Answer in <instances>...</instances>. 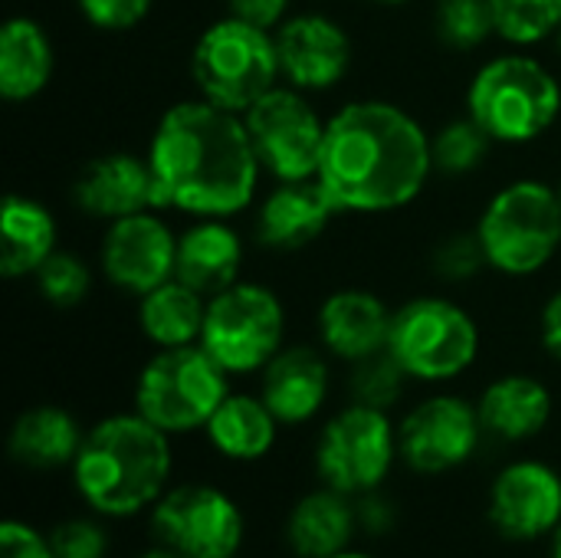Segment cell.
I'll list each match as a JSON object with an SVG mask.
<instances>
[{
    "label": "cell",
    "instance_id": "f1b7e54d",
    "mask_svg": "<svg viewBox=\"0 0 561 558\" xmlns=\"http://www.w3.org/2000/svg\"><path fill=\"white\" fill-rule=\"evenodd\" d=\"M43 526L56 558H118V526L92 510L72 503Z\"/></svg>",
    "mask_w": 561,
    "mask_h": 558
},
{
    "label": "cell",
    "instance_id": "e0dca14e",
    "mask_svg": "<svg viewBox=\"0 0 561 558\" xmlns=\"http://www.w3.org/2000/svg\"><path fill=\"white\" fill-rule=\"evenodd\" d=\"M276 53L289 86L322 92L342 82L352 62L348 33L325 13H296L276 26Z\"/></svg>",
    "mask_w": 561,
    "mask_h": 558
},
{
    "label": "cell",
    "instance_id": "7dc6e473",
    "mask_svg": "<svg viewBox=\"0 0 561 558\" xmlns=\"http://www.w3.org/2000/svg\"><path fill=\"white\" fill-rule=\"evenodd\" d=\"M240 558H247V556H240Z\"/></svg>",
    "mask_w": 561,
    "mask_h": 558
},
{
    "label": "cell",
    "instance_id": "8d00e7d4",
    "mask_svg": "<svg viewBox=\"0 0 561 558\" xmlns=\"http://www.w3.org/2000/svg\"><path fill=\"white\" fill-rule=\"evenodd\" d=\"M0 558H56V553L43 523L10 513L0 523Z\"/></svg>",
    "mask_w": 561,
    "mask_h": 558
},
{
    "label": "cell",
    "instance_id": "d6a6232c",
    "mask_svg": "<svg viewBox=\"0 0 561 558\" xmlns=\"http://www.w3.org/2000/svg\"><path fill=\"white\" fill-rule=\"evenodd\" d=\"M434 20L440 39L454 49H473L490 33H496L490 0H440Z\"/></svg>",
    "mask_w": 561,
    "mask_h": 558
},
{
    "label": "cell",
    "instance_id": "1f68e13d",
    "mask_svg": "<svg viewBox=\"0 0 561 558\" xmlns=\"http://www.w3.org/2000/svg\"><path fill=\"white\" fill-rule=\"evenodd\" d=\"M490 145H493V138L473 118L450 122L431 138L434 171H440V174H470V171H477L483 164V158L490 155Z\"/></svg>",
    "mask_w": 561,
    "mask_h": 558
},
{
    "label": "cell",
    "instance_id": "ee69618b",
    "mask_svg": "<svg viewBox=\"0 0 561 558\" xmlns=\"http://www.w3.org/2000/svg\"><path fill=\"white\" fill-rule=\"evenodd\" d=\"M378 3H408V0H378Z\"/></svg>",
    "mask_w": 561,
    "mask_h": 558
},
{
    "label": "cell",
    "instance_id": "44dd1931",
    "mask_svg": "<svg viewBox=\"0 0 561 558\" xmlns=\"http://www.w3.org/2000/svg\"><path fill=\"white\" fill-rule=\"evenodd\" d=\"M286 428L266 408L260 391H230L201 431L214 460L227 467H260L266 464Z\"/></svg>",
    "mask_w": 561,
    "mask_h": 558
},
{
    "label": "cell",
    "instance_id": "7a4b0ae2",
    "mask_svg": "<svg viewBox=\"0 0 561 558\" xmlns=\"http://www.w3.org/2000/svg\"><path fill=\"white\" fill-rule=\"evenodd\" d=\"M434 171L431 138L394 102L362 99L325 122L319 184L339 210L381 214L408 207Z\"/></svg>",
    "mask_w": 561,
    "mask_h": 558
},
{
    "label": "cell",
    "instance_id": "d6986e66",
    "mask_svg": "<svg viewBox=\"0 0 561 558\" xmlns=\"http://www.w3.org/2000/svg\"><path fill=\"white\" fill-rule=\"evenodd\" d=\"M477 414L486 444L523 447L549 431L556 418V395L542 378L526 372H510L493 378L477 395Z\"/></svg>",
    "mask_w": 561,
    "mask_h": 558
},
{
    "label": "cell",
    "instance_id": "b9f144b4",
    "mask_svg": "<svg viewBox=\"0 0 561 558\" xmlns=\"http://www.w3.org/2000/svg\"><path fill=\"white\" fill-rule=\"evenodd\" d=\"M332 558H388L385 556V549H375V546H352V549H345V553H339V556Z\"/></svg>",
    "mask_w": 561,
    "mask_h": 558
},
{
    "label": "cell",
    "instance_id": "7402d4cb",
    "mask_svg": "<svg viewBox=\"0 0 561 558\" xmlns=\"http://www.w3.org/2000/svg\"><path fill=\"white\" fill-rule=\"evenodd\" d=\"M394 312L368 289H339L332 293L316 316L322 349L339 362H362L388 349Z\"/></svg>",
    "mask_w": 561,
    "mask_h": 558
},
{
    "label": "cell",
    "instance_id": "ba28073f",
    "mask_svg": "<svg viewBox=\"0 0 561 558\" xmlns=\"http://www.w3.org/2000/svg\"><path fill=\"white\" fill-rule=\"evenodd\" d=\"M191 76L201 99L243 115L283 76L276 36L240 16H224L194 43Z\"/></svg>",
    "mask_w": 561,
    "mask_h": 558
},
{
    "label": "cell",
    "instance_id": "30bf717a",
    "mask_svg": "<svg viewBox=\"0 0 561 558\" xmlns=\"http://www.w3.org/2000/svg\"><path fill=\"white\" fill-rule=\"evenodd\" d=\"M388 352L421 385H447L463 378L480 358V326L477 319L437 296L411 299L394 309Z\"/></svg>",
    "mask_w": 561,
    "mask_h": 558
},
{
    "label": "cell",
    "instance_id": "9a60e30c",
    "mask_svg": "<svg viewBox=\"0 0 561 558\" xmlns=\"http://www.w3.org/2000/svg\"><path fill=\"white\" fill-rule=\"evenodd\" d=\"M352 546H362L352 497L312 480L283 506L279 549L286 558H332Z\"/></svg>",
    "mask_w": 561,
    "mask_h": 558
},
{
    "label": "cell",
    "instance_id": "f546056e",
    "mask_svg": "<svg viewBox=\"0 0 561 558\" xmlns=\"http://www.w3.org/2000/svg\"><path fill=\"white\" fill-rule=\"evenodd\" d=\"M408 372L398 365V358L381 349L362 362L352 365V375H348V401H358V405H368V408H378V411H394L404 395H408Z\"/></svg>",
    "mask_w": 561,
    "mask_h": 558
},
{
    "label": "cell",
    "instance_id": "bcb514c9",
    "mask_svg": "<svg viewBox=\"0 0 561 558\" xmlns=\"http://www.w3.org/2000/svg\"><path fill=\"white\" fill-rule=\"evenodd\" d=\"M559 204H561V187H559Z\"/></svg>",
    "mask_w": 561,
    "mask_h": 558
},
{
    "label": "cell",
    "instance_id": "6da1fadb",
    "mask_svg": "<svg viewBox=\"0 0 561 558\" xmlns=\"http://www.w3.org/2000/svg\"><path fill=\"white\" fill-rule=\"evenodd\" d=\"M158 207L194 217H233L260 187V158L240 112L191 99L171 105L148 145Z\"/></svg>",
    "mask_w": 561,
    "mask_h": 558
},
{
    "label": "cell",
    "instance_id": "7c38bea8",
    "mask_svg": "<svg viewBox=\"0 0 561 558\" xmlns=\"http://www.w3.org/2000/svg\"><path fill=\"white\" fill-rule=\"evenodd\" d=\"M486 434L477 414V401L437 391L411 405L398 418V457L401 470L417 480H444L463 474L483 451Z\"/></svg>",
    "mask_w": 561,
    "mask_h": 558
},
{
    "label": "cell",
    "instance_id": "836d02e7",
    "mask_svg": "<svg viewBox=\"0 0 561 558\" xmlns=\"http://www.w3.org/2000/svg\"><path fill=\"white\" fill-rule=\"evenodd\" d=\"M36 289L43 293L46 303L53 306H76L85 299L89 293V266L82 260H76L72 253H53L36 273Z\"/></svg>",
    "mask_w": 561,
    "mask_h": 558
},
{
    "label": "cell",
    "instance_id": "2e32d148",
    "mask_svg": "<svg viewBox=\"0 0 561 558\" xmlns=\"http://www.w3.org/2000/svg\"><path fill=\"white\" fill-rule=\"evenodd\" d=\"M178 237L151 210L112 220L102 237V270L105 276L135 296L174 280Z\"/></svg>",
    "mask_w": 561,
    "mask_h": 558
},
{
    "label": "cell",
    "instance_id": "5b68a950",
    "mask_svg": "<svg viewBox=\"0 0 561 558\" xmlns=\"http://www.w3.org/2000/svg\"><path fill=\"white\" fill-rule=\"evenodd\" d=\"M309 467L316 483H325L352 500L391 487L401 470L398 421L388 411L345 401L319 424Z\"/></svg>",
    "mask_w": 561,
    "mask_h": 558
},
{
    "label": "cell",
    "instance_id": "ffe728a7",
    "mask_svg": "<svg viewBox=\"0 0 561 558\" xmlns=\"http://www.w3.org/2000/svg\"><path fill=\"white\" fill-rule=\"evenodd\" d=\"M85 424L62 405H33L7 431V457L26 477H66L79 457Z\"/></svg>",
    "mask_w": 561,
    "mask_h": 558
},
{
    "label": "cell",
    "instance_id": "cb8c5ba5",
    "mask_svg": "<svg viewBox=\"0 0 561 558\" xmlns=\"http://www.w3.org/2000/svg\"><path fill=\"white\" fill-rule=\"evenodd\" d=\"M339 214L319 178L279 181L260 204L256 234L273 250H302L319 240L329 220Z\"/></svg>",
    "mask_w": 561,
    "mask_h": 558
},
{
    "label": "cell",
    "instance_id": "8992f818",
    "mask_svg": "<svg viewBox=\"0 0 561 558\" xmlns=\"http://www.w3.org/2000/svg\"><path fill=\"white\" fill-rule=\"evenodd\" d=\"M230 391V375L197 342L181 349H158L131 385V408L181 441L201 434Z\"/></svg>",
    "mask_w": 561,
    "mask_h": 558
},
{
    "label": "cell",
    "instance_id": "484cf974",
    "mask_svg": "<svg viewBox=\"0 0 561 558\" xmlns=\"http://www.w3.org/2000/svg\"><path fill=\"white\" fill-rule=\"evenodd\" d=\"M53 76V43L30 16H13L0 30V95L30 102Z\"/></svg>",
    "mask_w": 561,
    "mask_h": 558
},
{
    "label": "cell",
    "instance_id": "d590c367",
    "mask_svg": "<svg viewBox=\"0 0 561 558\" xmlns=\"http://www.w3.org/2000/svg\"><path fill=\"white\" fill-rule=\"evenodd\" d=\"M486 263V253H483V243L477 234H454L447 240H440V247L434 250V270L437 276L444 280H470L477 276Z\"/></svg>",
    "mask_w": 561,
    "mask_h": 558
},
{
    "label": "cell",
    "instance_id": "83f0119b",
    "mask_svg": "<svg viewBox=\"0 0 561 558\" xmlns=\"http://www.w3.org/2000/svg\"><path fill=\"white\" fill-rule=\"evenodd\" d=\"M204 316H207V296L191 289L178 276L145 293L138 306V326L145 339L158 349L197 345L204 332Z\"/></svg>",
    "mask_w": 561,
    "mask_h": 558
},
{
    "label": "cell",
    "instance_id": "277c9868",
    "mask_svg": "<svg viewBox=\"0 0 561 558\" xmlns=\"http://www.w3.org/2000/svg\"><path fill=\"white\" fill-rule=\"evenodd\" d=\"M141 529L184 558H240L250 546L253 516L233 487L214 477H178Z\"/></svg>",
    "mask_w": 561,
    "mask_h": 558
},
{
    "label": "cell",
    "instance_id": "5bb4252c",
    "mask_svg": "<svg viewBox=\"0 0 561 558\" xmlns=\"http://www.w3.org/2000/svg\"><path fill=\"white\" fill-rule=\"evenodd\" d=\"M260 164L276 181H306L319 174L325 122L302 89L276 86L243 112Z\"/></svg>",
    "mask_w": 561,
    "mask_h": 558
},
{
    "label": "cell",
    "instance_id": "3957f363",
    "mask_svg": "<svg viewBox=\"0 0 561 558\" xmlns=\"http://www.w3.org/2000/svg\"><path fill=\"white\" fill-rule=\"evenodd\" d=\"M178 477L174 437L128 408L85 428L66 483L76 506L115 526H141Z\"/></svg>",
    "mask_w": 561,
    "mask_h": 558
},
{
    "label": "cell",
    "instance_id": "ab89813d",
    "mask_svg": "<svg viewBox=\"0 0 561 558\" xmlns=\"http://www.w3.org/2000/svg\"><path fill=\"white\" fill-rule=\"evenodd\" d=\"M539 335H542V345L552 358L561 362V289L546 303L542 309V322H539Z\"/></svg>",
    "mask_w": 561,
    "mask_h": 558
},
{
    "label": "cell",
    "instance_id": "60d3db41",
    "mask_svg": "<svg viewBox=\"0 0 561 558\" xmlns=\"http://www.w3.org/2000/svg\"><path fill=\"white\" fill-rule=\"evenodd\" d=\"M125 558H184V556H178V553H174V549H168L164 543H158V539L145 536L138 546H131V549L125 553Z\"/></svg>",
    "mask_w": 561,
    "mask_h": 558
},
{
    "label": "cell",
    "instance_id": "4dcf8cb0",
    "mask_svg": "<svg viewBox=\"0 0 561 558\" xmlns=\"http://www.w3.org/2000/svg\"><path fill=\"white\" fill-rule=\"evenodd\" d=\"M496 33L516 46H533L561 26V0H490Z\"/></svg>",
    "mask_w": 561,
    "mask_h": 558
},
{
    "label": "cell",
    "instance_id": "7bdbcfd3",
    "mask_svg": "<svg viewBox=\"0 0 561 558\" xmlns=\"http://www.w3.org/2000/svg\"><path fill=\"white\" fill-rule=\"evenodd\" d=\"M542 549H546V558H561V526L552 533V539Z\"/></svg>",
    "mask_w": 561,
    "mask_h": 558
},
{
    "label": "cell",
    "instance_id": "4316f807",
    "mask_svg": "<svg viewBox=\"0 0 561 558\" xmlns=\"http://www.w3.org/2000/svg\"><path fill=\"white\" fill-rule=\"evenodd\" d=\"M56 253V220L53 214L33 201L10 194L0 214V270L16 280L36 273Z\"/></svg>",
    "mask_w": 561,
    "mask_h": 558
},
{
    "label": "cell",
    "instance_id": "52a82bcc",
    "mask_svg": "<svg viewBox=\"0 0 561 558\" xmlns=\"http://www.w3.org/2000/svg\"><path fill=\"white\" fill-rule=\"evenodd\" d=\"M467 109L493 141L526 145L556 125L561 86L539 59L506 53L480 66L467 92Z\"/></svg>",
    "mask_w": 561,
    "mask_h": 558
},
{
    "label": "cell",
    "instance_id": "603a6c76",
    "mask_svg": "<svg viewBox=\"0 0 561 558\" xmlns=\"http://www.w3.org/2000/svg\"><path fill=\"white\" fill-rule=\"evenodd\" d=\"M76 201L85 214L99 220H122L158 207V187L148 158L105 155L82 168L76 181Z\"/></svg>",
    "mask_w": 561,
    "mask_h": 558
},
{
    "label": "cell",
    "instance_id": "8fae6325",
    "mask_svg": "<svg viewBox=\"0 0 561 558\" xmlns=\"http://www.w3.org/2000/svg\"><path fill=\"white\" fill-rule=\"evenodd\" d=\"M201 345L230 375H260L286 345V309L260 283H233L207 299Z\"/></svg>",
    "mask_w": 561,
    "mask_h": 558
},
{
    "label": "cell",
    "instance_id": "74e56055",
    "mask_svg": "<svg viewBox=\"0 0 561 558\" xmlns=\"http://www.w3.org/2000/svg\"><path fill=\"white\" fill-rule=\"evenodd\" d=\"M82 16L99 30H131L151 10V0H79Z\"/></svg>",
    "mask_w": 561,
    "mask_h": 558
},
{
    "label": "cell",
    "instance_id": "f35d334b",
    "mask_svg": "<svg viewBox=\"0 0 561 558\" xmlns=\"http://www.w3.org/2000/svg\"><path fill=\"white\" fill-rule=\"evenodd\" d=\"M230 7V16H240L253 26H279L286 20V10H289V0H227Z\"/></svg>",
    "mask_w": 561,
    "mask_h": 558
},
{
    "label": "cell",
    "instance_id": "4fadbf2b",
    "mask_svg": "<svg viewBox=\"0 0 561 558\" xmlns=\"http://www.w3.org/2000/svg\"><path fill=\"white\" fill-rule=\"evenodd\" d=\"M483 523L506 546H546L561 526V467L519 454L493 470L483 490Z\"/></svg>",
    "mask_w": 561,
    "mask_h": 558
},
{
    "label": "cell",
    "instance_id": "f6af8a7d",
    "mask_svg": "<svg viewBox=\"0 0 561 558\" xmlns=\"http://www.w3.org/2000/svg\"><path fill=\"white\" fill-rule=\"evenodd\" d=\"M556 36H559V49H561V26H559V33H556Z\"/></svg>",
    "mask_w": 561,
    "mask_h": 558
},
{
    "label": "cell",
    "instance_id": "e575fe53",
    "mask_svg": "<svg viewBox=\"0 0 561 558\" xmlns=\"http://www.w3.org/2000/svg\"><path fill=\"white\" fill-rule=\"evenodd\" d=\"M355 506H358V529H362L365 546L385 549L404 526V506L398 503L391 487L375 490L368 497H358Z\"/></svg>",
    "mask_w": 561,
    "mask_h": 558
},
{
    "label": "cell",
    "instance_id": "ac0fdd59",
    "mask_svg": "<svg viewBox=\"0 0 561 558\" xmlns=\"http://www.w3.org/2000/svg\"><path fill=\"white\" fill-rule=\"evenodd\" d=\"M256 391L286 431L319 421L332 398V368L325 349L283 345L260 372Z\"/></svg>",
    "mask_w": 561,
    "mask_h": 558
},
{
    "label": "cell",
    "instance_id": "9c48e42d",
    "mask_svg": "<svg viewBox=\"0 0 561 558\" xmlns=\"http://www.w3.org/2000/svg\"><path fill=\"white\" fill-rule=\"evenodd\" d=\"M477 237L493 270L506 276L539 273L561 247L559 187L533 178L506 184L483 207Z\"/></svg>",
    "mask_w": 561,
    "mask_h": 558
},
{
    "label": "cell",
    "instance_id": "d4e9b609",
    "mask_svg": "<svg viewBox=\"0 0 561 558\" xmlns=\"http://www.w3.org/2000/svg\"><path fill=\"white\" fill-rule=\"evenodd\" d=\"M243 263V243L224 217H201L178 237L174 276L207 299L237 283Z\"/></svg>",
    "mask_w": 561,
    "mask_h": 558
}]
</instances>
